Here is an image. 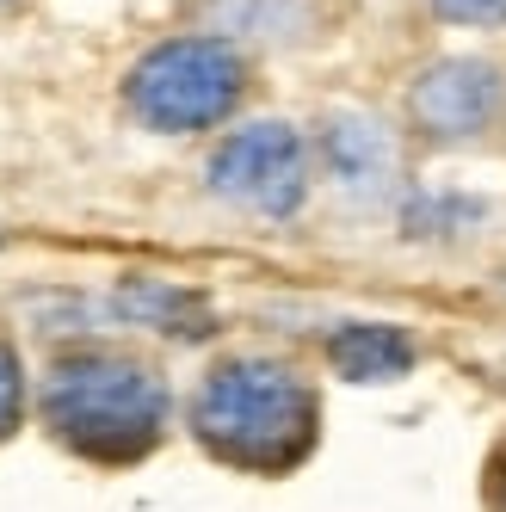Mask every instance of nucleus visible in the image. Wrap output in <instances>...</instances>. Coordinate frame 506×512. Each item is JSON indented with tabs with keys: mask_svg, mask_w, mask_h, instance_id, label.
<instances>
[{
	"mask_svg": "<svg viewBox=\"0 0 506 512\" xmlns=\"http://www.w3.org/2000/svg\"><path fill=\"white\" fill-rule=\"evenodd\" d=\"M38 408L62 445H75L81 457H99V463H124L161 438L167 383L155 377V364H142L118 346H81L50 364Z\"/></svg>",
	"mask_w": 506,
	"mask_h": 512,
	"instance_id": "nucleus-1",
	"label": "nucleus"
},
{
	"mask_svg": "<svg viewBox=\"0 0 506 512\" xmlns=\"http://www.w3.org/2000/svg\"><path fill=\"white\" fill-rule=\"evenodd\" d=\"M192 432L247 469H291L315 445V389L284 358H223L192 395Z\"/></svg>",
	"mask_w": 506,
	"mask_h": 512,
	"instance_id": "nucleus-2",
	"label": "nucleus"
},
{
	"mask_svg": "<svg viewBox=\"0 0 506 512\" xmlns=\"http://www.w3.org/2000/svg\"><path fill=\"white\" fill-rule=\"evenodd\" d=\"M253 87V62L241 44L210 38V31H179L142 50L136 68L124 75V112L142 130L161 136H192L229 124Z\"/></svg>",
	"mask_w": 506,
	"mask_h": 512,
	"instance_id": "nucleus-3",
	"label": "nucleus"
},
{
	"mask_svg": "<svg viewBox=\"0 0 506 512\" xmlns=\"http://www.w3.org/2000/svg\"><path fill=\"white\" fill-rule=\"evenodd\" d=\"M210 192L253 210V216H297L309 186H315V142L284 124V118H260V124H241L210 149L204 161Z\"/></svg>",
	"mask_w": 506,
	"mask_h": 512,
	"instance_id": "nucleus-4",
	"label": "nucleus"
},
{
	"mask_svg": "<svg viewBox=\"0 0 506 512\" xmlns=\"http://www.w3.org/2000/svg\"><path fill=\"white\" fill-rule=\"evenodd\" d=\"M408 130L426 149H482L506 130V68L494 56H439L408 87Z\"/></svg>",
	"mask_w": 506,
	"mask_h": 512,
	"instance_id": "nucleus-5",
	"label": "nucleus"
},
{
	"mask_svg": "<svg viewBox=\"0 0 506 512\" xmlns=\"http://www.w3.org/2000/svg\"><path fill=\"white\" fill-rule=\"evenodd\" d=\"M315 167L328 173V186L358 198V204H383L402 186V142L389 124L365 112H334L315 130Z\"/></svg>",
	"mask_w": 506,
	"mask_h": 512,
	"instance_id": "nucleus-6",
	"label": "nucleus"
},
{
	"mask_svg": "<svg viewBox=\"0 0 506 512\" xmlns=\"http://www.w3.org/2000/svg\"><path fill=\"white\" fill-rule=\"evenodd\" d=\"M186 19L229 44H303L315 38V0H186Z\"/></svg>",
	"mask_w": 506,
	"mask_h": 512,
	"instance_id": "nucleus-7",
	"label": "nucleus"
},
{
	"mask_svg": "<svg viewBox=\"0 0 506 512\" xmlns=\"http://www.w3.org/2000/svg\"><path fill=\"white\" fill-rule=\"evenodd\" d=\"M328 358L352 383H389V377H402L414 364V340L402 334V327H340Z\"/></svg>",
	"mask_w": 506,
	"mask_h": 512,
	"instance_id": "nucleus-8",
	"label": "nucleus"
},
{
	"mask_svg": "<svg viewBox=\"0 0 506 512\" xmlns=\"http://www.w3.org/2000/svg\"><path fill=\"white\" fill-rule=\"evenodd\" d=\"M124 315L161 327V334H204V303L192 290H173V284H155V278H136L124 284Z\"/></svg>",
	"mask_w": 506,
	"mask_h": 512,
	"instance_id": "nucleus-9",
	"label": "nucleus"
},
{
	"mask_svg": "<svg viewBox=\"0 0 506 512\" xmlns=\"http://www.w3.org/2000/svg\"><path fill=\"white\" fill-rule=\"evenodd\" d=\"M445 25H476V31H500L506 25V0H426Z\"/></svg>",
	"mask_w": 506,
	"mask_h": 512,
	"instance_id": "nucleus-10",
	"label": "nucleus"
},
{
	"mask_svg": "<svg viewBox=\"0 0 506 512\" xmlns=\"http://www.w3.org/2000/svg\"><path fill=\"white\" fill-rule=\"evenodd\" d=\"M25 414V371H19V352L0 340V438H7Z\"/></svg>",
	"mask_w": 506,
	"mask_h": 512,
	"instance_id": "nucleus-11",
	"label": "nucleus"
},
{
	"mask_svg": "<svg viewBox=\"0 0 506 512\" xmlns=\"http://www.w3.org/2000/svg\"><path fill=\"white\" fill-rule=\"evenodd\" d=\"M488 506L494 512H506V445L494 451V463H488Z\"/></svg>",
	"mask_w": 506,
	"mask_h": 512,
	"instance_id": "nucleus-12",
	"label": "nucleus"
},
{
	"mask_svg": "<svg viewBox=\"0 0 506 512\" xmlns=\"http://www.w3.org/2000/svg\"><path fill=\"white\" fill-rule=\"evenodd\" d=\"M19 7H31V0H0V13H19Z\"/></svg>",
	"mask_w": 506,
	"mask_h": 512,
	"instance_id": "nucleus-13",
	"label": "nucleus"
}]
</instances>
